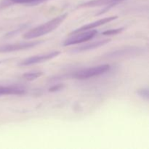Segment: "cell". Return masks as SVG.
Returning <instances> with one entry per match:
<instances>
[{
	"instance_id": "cell-1",
	"label": "cell",
	"mask_w": 149,
	"mask_h": 149,
	"mask_svg": "<svg viewBox=\"0 0 149 149\" xmlns=\"http://www.w3.org/2000/svg\"><path fill=\"white\" fill-rule=\"evenodd\" d=\"M67 17H68V13H66L60 15L47 23L40 25L34 29H31L23 35V38L26 39H35V38L41 37V36L48 34L58 29V26H61V24L63 23Z\"/></svg>"
},
{
	"instance_id": "cell-2",
	"label": "cell",
	"mask_w": 149,
	"mask_h": 149,
	"mask_svg": "<svg viewBox=\"0 0 149 149\" xmlns=\"http://www.w3.org/2000/svg\"><path fill=\"white\" fill-rule=\"evenodd\" d=\"M111 66L109 64H103V65H96V66L90 67V68H84L79 70L77 72L74 73L71 76L72 78L77 79H87L93 78V77H97L102 75L110 70Z\"/></svg>"
},
{
	"instance_id": "cell-3",
	"label": "cell",
	"mask_w": 149,
	"mask_h": 149,
	"mask_svg": "<svg viewBox=\"0 0 149 149\" xmlns=\"http://www.w3.org/2000/svg\"><path fill=\"white\" fill-rule=\"evenodd\" d=\"M43 40L31 41V42H17L14 44L0 45V53H8V52H15V51L24 50V49H31L32 47L37 46L43 43Z\"/></svg>"
},
{
	"instance_id": "cell-4",
	"label": "cell",
	"mask_w": 149,
	"mask_h": 149,
	"mask_svg": "<svg viewBox=\"0 0 149 149\" xmlns=\"http://www.w3.org/2000/svg\"><path fill=\"white\" fill-rule=\"evenodd\" d=\"M97 33V31L96 30H89L84 31H80L78 33H76L72 34L73 36L67 38L64 42L63 43V45L64 47L68 46V45H77V44H81L84 42H87L95 37L96 34Z\"/></svg>"
},
{
	"instance_id": "cell-5",
	"label": "cell",
	"mask_w": 149,
	"mask_h": 149,
	"mask_svg": "<svg viewBox=\"0 0 149 149\" xmlns=\"http://www.w3.org/2000/svg\"><path fill=\"white\" fill-rule=\"evenodd\" d=\"M61 53V52L60 51H52V52H47V53L45 54L33 55V56L29 57V58H27L23 61H20L18 65H20V66H29V65H35V64L42 63L46 62V61L56 58Z\"/></svg>"
},
{
	"instance_id": "cell-6",
	"label": "cell",
	"mask_w": 149,
	"mask_h": 149,
	"mask_svg": "<svg viewBox=\"0 0 149 149\" xmlns=\"http://www.w3.org/2000/svg\"><path fill=\"white\" fill-rule=\"evenodd\" d=\"M117 18H118L117 16H111V17H104V18L100 19V20H96V21L93 22V23H88V24H86L84 25V26H81L80 28H79V29H76V30H74V31L71 32V35L74 34V33H78V32H80V31L93 30V29H95V28L99 27V26H102V25H104L108 23H110V22L113 21V20H115Z\"/></svg>"
},
{
	"instance_id": "cell-7",
	"label": "cell",
	"mask_w": 149,
	"mask_h": 149,
	"mask_svg": "<svg viewBox=\"0 0 149 149\" xmlns=\"http://www.w3.org/2000/svg\"><path fill=\"white\" fill-rule=\"evenodd\" d=\"M111 42V39H103V40H99L97 42H91V43L86 44V45H83L81 46L77 47L71 49V52L72 53H79V52H86V51L93 50V49H97V48L103 47L104 45H107L108 43Z\"/></svg>"
},
{
	"instance_id": "cell-8",
	"label": "cell",
	"mask_w": 149,
	"mask_h": 149,
	"mask_svg": "<svg viewBox=\"0 0 149 149\" xmlns=\"http://www.w3.org/2000/svg\"><path fill=\"white\" fill-rule=\"evenodd\" d=\"M123 1L125 0H90L80 4L78 7H96L109 5L116 6Z\"/></svg>"
},
{
	"instance_id": "cell-9",
	"label": "cell",
	"mask_w": 149,
	"mask_h": 149,
	"mask_svg": "<svg viewBox=\"0 0 149 149\" xmlns=\"http://www.w3.org/2000/svg\"><path fill=\"white\" fill-rule=\"evenodd\" d=\"M142 50L138 47H130L125 49H119V50L113 51L106 55L107 58H119V57L129 56V55H138L140 52Z\"/></svg>"
},
{
	"instance_id": "cell-10",
	"label": "cell",
	"mask_w": 149,
	"mask_h": 149,
	"mask_svg": "<svg viewBox=\"0 0 149 149\" xmlns=\"http://www.w3.org/2000/svg\"><path fill=\"white\" fill-rule=\"evenodd\" d=\"M26 93L24 90L18 87H4L0 86V96L2 95H23Z\"/></svg>"
},
{
	"instance_id": "cell-11",
	"label": "cell",
	"mask_w": 149,
	"mask_h": 149,
	"mask_svg": "<svg viewBox=\"0 0 149 149\" xmlns=\"http://www.w3.org/2000/svg\"><path fill=\"white\" fill-rule=\"evenodd\" d=\"M10 5L13 4H26L29 5H35L38 4L45 0H7Z\"/></svg>"
},
{
	"instance_id": "cell-12",
	"label": "cell",
	"mask_w": 149,
	"mask_h": 149,
	"mask_svg": "<svg viewBox=\"0 0 149 149\" xmlns=\"http://www.w3.org/2000/svg\"><path fill=\"white\" fill-rule=\"evenodd\" d=\"M42 74L43 73L41 71H32V72H28L23 74V78L28 81H32V80H34L42 77Z\"/></svg>"
},
{
	"instance_id": "cell-13",
	"label": "cell",
	"mask_w": 149,
	"mask_h": 149,
	"mask_svg": "<svg viewBox=\"0 0 149 149\" xmlns=\"http://www.w3.org/2000/svg\"><path fill=\"white\" fill-rule=\"evenodd\" d=\"M137 94L140 96L141 97H142L144 100H148L149 99V90L148 87H143V88L138 89L137 90Z\"/></svg>"
},
{
	"instance_id": "cell-14",
	"label": "cell",
	"mask_w": 149,
	"mask_h": 149,
	"mask_svg": "<svg viewBox=\"0 0 149 149\" xmlns=\"http://www.w3.org/2000/svg\"><path fill=\"white\" fill-rule=\"evenodd\" d=\"M124 30V28H118V29H110V30L106 31L103 32L102 34L104 35V36H111V35H115L118 34V33H122V31Z\"/></svg>"
},
{
	"instance_id": "cell-15",
	"label": "cell",
	"mask_w": 149,
	"mask_h": 149,
	"mask_svg": "<svg viewBox=\"0 0 149 149\" xmlns=\"http://www.w3.org/2000/svg\"><path fill=\"white\" fill-rule=\"evenodd\" d=\"M27 26V25H24V26H22L21 27L18 28V29H17V30L15 31H11V32H9V33H7V34L5 35V37L7 38H10V37H12V36H14L15 35L17 34V33H19V32L22 31L23 30H24L25 29H26V26Z\"/></svg>"
},
{
	"instance_id": "cell-16",
	"label": "cell",
	"mask_w": 149,
	"mask_h": 149,
	"mask_svg": "<svg viewBox=\"0 0 149 149\" xmlns=\"http://www.w3.org/2000/svg\"><path fill=\"white\" fill-rule=\"evenodd\" d=\"M63 86L62 84H58V85H54L53 87H52L51 88H49V92H56V91H59L61 90V89L63 88Z\"/></svg>"
}]
</instances>
